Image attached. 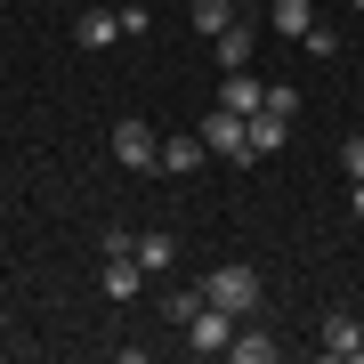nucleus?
I'll return each mask as SVG.
<instances>
[{
    "mask_svg": "<svg viewBox=\"0 0 364 364\" xmlns=\"http://www.w3.org/2000/svg\"><path fill=\"white\" fill-rule=\"evenodd\" d=\"M195 291L210 299V308H227L235 324H243V316H259V267H210Z\"/></svg>",
    "mask_w": 364,
    "mask_h": 364,
    "instance_id": "f257e3e1",
    "label": "nucleus"
},
{
    "mask_svg": "<svg viewBox=\"0 0 364 364\" xmlns=\"http://www.w3.org/2000/svg\"><path fill=\"white\" fill-rule=\"evenodd\" d=\"M203 146H210L219 162H235V170H243V162H251V130H243V114L210 105V114H203Z\"/></svg>",
    "mask_w": 364,
    "mask_h": 364,
    "instance_id": "f03ea898",
    "label": "nucleus"
},
{
    "mask_svg": "<svg viewBox=\"0 0 364 364\" xmlns=\"http://www.w3.org/2000/svg\"><path fill=\"white\" fill-rule=\"evenodd\" d=\"M316 348H324L332 364H364V324H356L348 308H332L324 324H316Z\"/></svg>",
    "mask_w": 364,
    "mask_h": 364,
    "instance_id": "7ed1b4c3",
    "label": "nucleus"
},
{
    "mask_svg": "<svg viewBox=\"0 0 364 364\" xmlns=\"http://www.w3.org/2000/svg\"><path fill=\"white\" fill-rule=\"evenodd\" d=\"M210 57H219V73H243L251 57H259V25H251V16H235L227 33H210Z\"/></svg>",
    "mask_w": 364,
    "mask_h": 364,
    "instance_id": "20e7f679",
    "label": "nucleus"
},
{
    "mask_svg": "<svg viewBox=\"0 0 364 364\" xmlns=\"http://www.w3.org/2000/svg\"><path fill=\"white\" fill-rule=\"evenodd\" d=\"M154 154H162V138L146 130L138 114H130V122H114V162H122V170H154Z\"/></svg>",
    "mask_w": 364,
    "mask_h": 364,
    "instance_id": "39448f33",
    "label": "nucleus"
},
{
    "mask_svg": "<svg viewBox=\"0 0 364 364\" xmlns=\"http://www.w3.org/2000/svg\"><path fill=\"white\" fill-rule=\"evenodd\" d=\"M138 291H146V267H138V251H105V299L122 308V299H138Z\"/></svg>",
    "mask_w": 364,
    "mask_h": 364,
    "instance_id": "423d86ee",
    "label": "nucleus"
},
{
    "mask_svg": "<svg viewBox=\"0 0 364 364\" xmlns=\"http://www.w3.org/2000/svg\"><path fill=\"white\" fill-rule=\"evenodd\" d=\"M243 130H251V162H267V154H275V146H284V138H291V114H275V105H259V114H251V122H243Z\"/></svg>",
    "mask_w": 364,
    "mask_h": 364,
    "instance_id": "0eeeda50",
    "label": "nucleus"
},
{
    "mask_svg": "<svg viewBox=\"0 0 364 364\" xmlns=\"http://www.w3.org/2000/svg\"><path fill=\"white\" fill-rule=\"evenodd\" d=\"M219 105H227V114H243V122H251V114L267 105V81H251V65H243V73H227V81H219Z\"/></svg>",
    "mask_w": 364,
    "mask_h": 364,
    "instance_id": "6e6552de",
    "label": "nucleus"
},
{
    "mask_svg": "<svg viewBox=\"0 0 364 364\" xmlns=\"http://www.w3.org/2000/svg\"><path fill=\"white\" fill-rule=\"evenodd\" d=\"M203 154H210V146H203V130H195V138H162L154 170H162V178H186V170H203Z\"/></svg>",
    "mask_w": 364,
    "mask_h": 364,
    "instance_id": "1a4fd4ad",
    "label": "nucleus"
},
{
    "mask_svg": "<svg viewBox=\"0 0 364 364\" xmlns=\"http://www.w3.org/2000/svg\"><path fill=\"white\" fill-rule=\"evenodd\" d=\"M227 356H235V364H275V332L259 324V316H243V332L227 340Z\"/></svg>",
    "mask_w": 364,
    "mask_h": 364,
    "instance_id": "9d476101",
    "label": "nucleus"
},
{
    "mask_svg": "<svg viewBox=\"0 0 364 364\" xmlns=\"http://www.w3.org/2000/svg\"><path fill=\"white\" fill-rule=\"evenodd\" d=\"M73 41H81V49H114V41H122V9H90L73 25Z\"/></svg>",
    "mask_w": 364,
    "mask_h": 364,
    "instance_id": "9b49d317",
    "label": "nucleus"
},
{
    "mask_svg": "<svg viewBox=\"0 0 364 364\" xmlns=\"http://www.w3.org/2000/svg\"><path fill=\"white\" fill-rule=\"evenodd\" d=\"M267 25H275V33H291V41H308V25H316V0H267Z\"/></svg>",
    "mask_w": 364,
    "mask_h": 364,
    "instance_id": "f8f14e48",
    "label": "nucleus"
},
{
    "mask_svg": "<svg viewBox=\"0 0 364 364\" xmlns=\"http://www.w3.org/2000/svg\"><path fill=\"white\" fill-rule=\"evenodd\" d=\"M130 251H138V267H146V275H162L170 259H178V235H138Z\"/></svg>",
    "mask_w": 364,
    "mask_h": 364,
    "instance_id": "ddd939ff",
    "label": "nucleus"
},
{
    "mask_svg": "<svg viewBox=\"0 0 364 364\" xmlns=\"http://www.w3.org/2000/svg\"><path fill=\"white\" fill-rule=\"evenodd\" d=\"M186 16H195V33H227L243 9H235V0H186Z\"/></svg>",
    "mask_w": 364,
    "mask_h": 364,
    "instance_id": "4468645a",
    "label": "nucleus"
},
{
    "mask_svg": "<svg viewBox=\"0 0 364 364\" xmlns=\"http://www.w3.org/2000/svg\"><path fill=\"white\" fill-rule=\"evenodd\" d=\"M308 57H316V65H332V57H340V33H332V25H308Z\"/></svg>",
    "mask_w": 364,
    "mask_h": 364,
    "instance_id": "2eb2a0df",
    "label": "nucleus"
},
{
    "mask_svg": "<svg viewBox=\"0 0 364 364\" xmlns=\"http://www.w3.org/2000/svg\"><path fill=\"white\" fill-rule=\"evenodd\" d=\"M340 170H348V178H364V130H356L348 146H340Z\"/></svg>",
    "mask_w": 364,
    "mask_h": 364,
    "instance_id": "dca6fc26",
    "label": "nucleus"
},
{
    "mask_svg": "<svg viewBox=\"0 0 364 364\" xmlns=\"http://www.w3.org/2000/svg\"><path fill=\"white\" fill-rule=\"evenodd\" d=\"M348 210H356V219H364V178H348Z\"/></svg>",
    "mask_w": 364,
    "mask_h": 364,
    "instance_id": "f3484780",
    "label": "nucleus"
},
{
    "mask_svg": "<svg viewBox=\"0 0 364 364\" xmlns=\"http://www.w3.org/2000/svg\"><path fill=\"white\" fill-rule=\"evenodd\" d=\"M235 9H243V16H251V9H267V0H235Z\"/></svg>",
    "mask_w": 364,
    "mask_h": 364,
    "instance_id": "a211bd4d",
    "label": "nucleus"
},
{
    "mask_svg": "<svg viewBox=\"0 0 364 364\" xmlns=\"http://www.w3.org/2000/svg\"><path fill=\"white\" fill-rule=\"evenodd\" d=\"M348 9H356V16H364V0H348Z\"/></svg>",
    "mask_w": 364,
    "mask_h": 364,
    "instance_id": "6ab92c4d",
    "label": "nucleus"
}]
</instances>
